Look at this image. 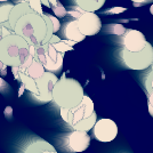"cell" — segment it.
I'll list each match as a JSON object with an SVG mask.
<instances>
[{"mask_svg": "<svg viewBox=\"0 0 153 153\" xmlns=\"http://www.w3.org/2000/svg\"><path fill=\"white\" fill-rule=\"evenodd\" d=\"M14 31L25 39L29 45L38 46L49 44L54 34V26L46 13L41 15L33 12L22 16L17 21Z\"/></svg>", "mask_w": 153, "mask_h": 153, "instance_id": "obj_1", "label": "cell"}, {"mask_svg": "<svg viewBox=\"0 0 153 153\" xmlns=\"http://www.w3.org/2000/svg\"><path fill=\"white\" fill-rule=\"evenodd\" d=\"M85 93L81 83L73 78L62 76L53 90V102L59 108H74L82 102Z\"/></svg>", "mask_w": 153, "mask_h": 153, "instance_id": "obj_2", "label": "cell"}, {"mask_svg": "<svg viewBox=\"0 0 153 153\" xmlns=\"http://www.w3.org/2000/svg\"><path fill=\"white\" fill-rule=\"evenodd\" d=\"M30 55V45L23 37L16 33L0 40V59L7 66H21Z\"/></svg>", "mask_w": 153, "mask_h": 153, "instance_id": "obj_3", "label": "cell"}, {"mask_svg": "<svg viewBox=\"0 0 153 153\" xmlns=\"http://www.w3.org/2000/svg\"><path fill=\"white\" fill-rule=\"evenodd\" d=\"M120 56L123 64L130 70H145L153 63V47L150 42L140 51H129L122 48Z\"/></svg>", "mask_w": 153, "mask_h": 153, "instance_id": "obj_4", "label": "cell"}, {"mask_svg": "<svg viewBox=\"0 0 153 153\" xmlns=\"http://www.w3.org/2000/svg\"><path fill=\"white\" fill-rule=\"evenodd\" d=\"M34 58L44 64L46 71L53 73L61 72L63 68L64 53L58 51L51 44L36 46V54Z\"/></svg>", "mask_w": 153, "mask_h": 153, "instance_id": "obj_5", "label": "cell"}, {"mask_svg": "<svg viewBox=\"0 0 153 153\" xmlns=\"http://www.w3.org/2000/svg\"><path fill=\"white\" fill-rule=\"evenodd\" d=\"M95 112L94 103L90 100V97L85 95L82 102L74 108H59V113L64 121L70 127L76 125V122L81 121L86 118H89L90 115Z\"/></svg>", "mask_w": 153, "mask_h": 153, "instance_id": "obj_6", "label": "cell"}, {"mask_svg": "<svg viewBox=\"0 0 153 153\" xmlns=\"http://www.w3.org/2000/svg\"><path fill=\"white\" fill-rule=\"evenodd\" d=\"M90 144V136L87 131L81 130H73L64 136L63 147L64 152L79 153L86 151Z\"/></svg>", "mask_w": 153, "mask_h": 153, "instance_id": "obj_7", "label": "cell"}, {"mask_svg": "<svg viewBox=\"0 0 153 153\" xmlns=\"http://www.w3.org/2000/svg\"><path fill=\"white\" fill-rule=\"evenodd\" d=\"M38 93L33 97L40 103H47L53 101V90L56 82L58 81V76L49 71H46L42 76L36 79Z\"/></svg>", "mask_w": 153, "mask_h": 153, "instance_id": "obj_8", "label": "cell"}, {"mask_svg": "<svg viewBox=\"0 0 153 153\" xmlns=\"http://www.w3.org/2000/svg\"><path fill=\"white\" fill-rule=\"evenodd\" d=\"M93 133L97 140L102 143L112 142L118 135V126L111 119H100L93 128Z\"/></svg>", "mask_w": 153, "mask_h": 153, "instance_id": "obj_9", "label": "cell"}, {"mask_svg": "<svg viewBox=\"0 0 153 153\" xmlns=\"http://www.w3.org/2000/svg\"><path fill=\"white\" fill-rule=\"evenodd\" d=\"M78 25L82 34L86 37L95 36L102 29V22L95 12H85L78 19Z\"/></svg>", "mask_w": 153, "mask_h": 153, "instance_id": "obj_10", "label": "cell"}, {"mask_svg": "<svg viewBox=\"0 0 153 153\" xmlns=\"http://www.w3.org/2000/svg\"><path fill=\"white\" fill-rule=\"evenodd\" d=\"M121 42L123 48H126L129 51H140L147 44L145 36L140 31L133 30V29L125 32V34L122 36Z\"/></svg>", "mask_w": 153, "mask_h": 153, "instance_id": "obj_11", "label": "cell"}, {"mask_svg": "<svg viewBox=\"0 0 153 153\" xmlns=\"http://www.w3.org/2000/svg\"><path fill=\"white\" fill-rule=\"evenodd\" d=\"M63 37L66 40H72L74 42H80L86 38V36L81 33L79 25H78V19H73L68 23H65L63 26Z\"/></svg>", "mask_w": 153, "mask_h": 153, "instance_id": "obj_12", "label": "cell"}, {"mask_svg": "<svg viewBox=\"0 0 153 153\" xmlns=\"http://www.w3.org/2000/svg\"><path fill=\"white\" fill-rule=\"evenodd\" d=\"M46 151H55V147L42 138H33L23 147L22 153H45Z\"/></svg>", "mask_w": 153, "mask_h": 153, "instance_id": "obj_13", "label": "cell"}, {"mask_svg": "<svg viewBox=\"0 0 153 153\" xmlns=\"http://www.w3.org/2000/svg\"><path fill=\"white\" fill-rule=\"evenodd\" d=\"M34 10L31 8V6L29 5V2L27 1H24V0H22L21 2L19 4H16V5H14L13 9H12V12H10V15H9V23H10V25H12V29H15V25H16V23H17V21H19L22 16H24L25 14H29V13H33Z\"/></svg>", "mask_w": 153, "mask_h": 153, "instance_id": "obj_14", "label": "cell"}, {"mask_svg": "<svg viewBox=\"0 0 153 153\" xmlns=\"http://www.w3.org/2000/svg\"><path fill=\"white\" fill-rule=\"evenodd\" d=\"M76 5L86 12H96L101 9L105 0H76Z\"/></svg>", "mask_w": 153, "mask_h": 153, "instance_id": "obj_15", "label": "cell"}, {"mask_svg": "<svg viewBox=\"0 0 153 153\" xmlns=\"http://www.w3.org/2000/svg\"><path fill=\"white\" fill-rule=\"evenodd\" d=\"M96 121H97V115L94 112L93 114L90 115L89 118H86L81 121L76 122V125L72 126V129L73 130H81V131H89L90 129H93L94 126H95Z\"/></svg>", "mask_w": 153, "mask_h": 153, "instance_id": "obj_16", "label": "cell"}, {"mask_svg": "<svg viewBox=\"0 0 153 153\" xmlns=\"http://www.w3.org/2000/svg\"><path fill=\"white\" fill-rule=\"evenodd\" d=\"M46 72V69L44 66V64L41 62H39L37 58H34V61L32 62V64L26 69L25 73L27 76H30L33 79H38L42 76Z\"/></svg>", "mask_w": 153, "mask_h": 153, "instance_id": "obj_17", "label": "cell"}, {"mask_svg": "<svg viewBox=\"0 0 153 153\" xmlns=\"http://www.w3.org/2000/svg\"><path fill=\"white\" fill-rule=\"evenodd\" d=\"M19 80L22 85L24 86V88L26 90H29L32 95H36L38 93V87H37V81L36 79L31 78L30 76H27L25 72H19Z\"/></svg>", "mask_w": 153, "mask_h": 153, "instance_id": "obj_18", "label": "cell"}, {"mask_svg": "<svg viewBox=\"0 0 153 153\" xmlns=\"http://www.w3.org/2000/svg\"><path fill=\"white\" fill-rule=\"evenodd\" d=\"M14 5L10 2H4L0 4V26L9 22V15L13 9Z\"/></svg>", "mask_w": 153, "mask_h": 153, "instance_id": "obj_19", "label": "cell"}, {"mask_svg": "<svg viewBox=\"0 0 153 153\" xmlns=\"http://www.w3.org/2000/svg\"><path fill=\"white\" fill-rule=\"evenodd\" d=\"M106 31L111 34H115V36H123L127 30L122 24H110L106 26Z\"/></svg>", "mask_w": 153, "mask_h": 153, "instance_id": "obj_20", "label": "cell"}, {"mask_svg": "<svg viewBox=\"0 0 153 153\" xmlns=\"http://www.w3.org/2000/svg\"><path fill=\"white\" fill-rule=\"evenodd\" d=\"M27 2H29V5L31 6V8L36 12V13L38 14H44L42 12V2H41V0H27Z\"/></svg>", "mask_w": 153, "mask_h": 153, "instance_id": "obj_21", "label": "cell"}, {"mask_svg": "<svg viewBox=\"0 0 153 153\" xmlns=\"http://www.w3.org/2000/svg\"><path fill=\"white\" fill-rule=\"evenodd\" d=\"M51 8H53V12L55 14V16H57V17H63V16H65L68 14V10L59 2H58L56 6H53Z\"/></svg>", "mask_w": 153, "mask_h": 153, "instance_id": "obj_22", "label": "cell"}, {"mask_svg": "<svg viewBox=\"0 0 153 153\" xmlns=\"http://www.w3.org/2000/svg\"><path fill=\"white\" fill-rule=\"evenodd\" d=\"M54 47L57 49L58 51H61V53H65V51H72L73 48H72V46L70 45H68L64 40H61L59 42H57V44H54Z\"/></svg>", "mask_w": 153, "mask_h": 153, "instance_id": "obj_23", "label": "cell"}, {"mask_svg": "<svg viewBox=\"0 0 153 153\" xmlns=\"http://www.w3.org/2000/svg\"><path fill=\"white\" fill-rule=\"evenodd\" d=\"M145 88H146L149 94L153 91V69L151 70V72H150L146 76V80H145Z\"/></svg>", "mask_w": 153, "mask_h": 153, "instance_id": "obj_24", "label": "cell"}, {"mask_svg": "<svg viewBox=\"0 0 153 153\" xmlns=\"http://www.w3.org/2000/svg\"><path fill=\"white\" fill-rule=\"evenodd\" d=\"M33 61H34V56H32L31 54H30V55L27 56V58H26L25 61H24V63L22 64L21 66H19V70H21V72H25L26 69H27V68L31 65Z\"/></svg>", "mask_w": 153, "mask_h": 153, "instance_id": "obj_25", "label": "cell"}, {"mask_svg": "<svg viewBox=\"0 0 153 153\" xmlns=\"http://www.w3.org/2000/svg\"><path fill=\"white\" fill-rule=\"evenodd\" d=\"M47 16L51 19V21L53 22V26H54V33H56V32L61 29V23H59V21H58V17L57 16H54V15H51V14H47Z\"/></svg>", "mask_w": 153, "mask_h": 153, "instance_id": "obj_26", "label": "cell"}, {"mask_svg": "<svg viewBox=\"0 0 153 153\" xmlns=\"http://www.w3.org/2000/svg\"><path fill=\"white\" fill-rule=\"evenodd\" d=\"M123 12H126V8H123V7H114V8L108 9V12H105V13H108V14H119V13H123Z\"/></svg>", "mask_w": 153, "mask_h": 153, "instance_id": "obj_27", "label": "cell"}, {"mask_svg": "<svg viewBox=\"0 0 153 153\" xmlns=\"http://www.w3.org/2000/svg\"><path fill=\"white\" fill-rule=\"evenodd\" d=\"M0 32H1L2 38H4V37H7V36H9V34L15 33L13 30H10V29H8V27H1V29H0Z\"/></svg>", "mask_w": 153, "mask_h": 153, "instance_id": "obj_28", "label": "cell"}, {"mask_svg": "<svg viewBox=\"0 0 153 153\" xmlns=\"http://www.w3.org/2000/svg\"><path fill=\"white\" fill-rule=\"evenodd\" d=\"M59 41H61V38L54 33V34H53V37L51 38V40H49V44L54 45V44H57V42H59Z\"/></svg>", "mask_w": 153, "mask_h": 153, "instance_id": "obj_29", "label": "cell"}, {"mask_svg": "<svg viewBox=\"0 0 153 153\" xmlns=\"http://www.w3.org/2000/svg\"><path fill=\"white\" fill-rule=\"evenodd\" d=\"M149 106L153 108V91L149 94Z\"/></svg>", "mask_w": 153, "mask_h": 153, "instance_id": "obj_30", "label": "cell"}, {"mask_svg": "<svg viewBox=\"0 0 153 153\" xmlns=\"http://www.w3.org/2000/svg\"><path fill=\"white\" fill-rule=\"evenodd\" d=\"M7 87V83H6V81L0 76V90H2L4 88H6Z\"/></svg>", "mask_w": 153, "mask_h": 153, "instance_id": "obj_31", "label": "cell"}, {"mask_svg": "<svg viewBox=\"0 0 153 153\" xmlns=\"http://www.w3.org/2000/svg\"><path fill=\"white\" fill-rule=\"evenodd\" d=\"M41 2H42V5H45L46 7H51L49 0H41Z\"/></svg>", "mask_w": 153, "mask_h": 153, "instance_id": "obj_32", "label": "cell"}, {"mask_svg": "<svg viewBox=\"0 0 153 153\" xmlns=\"http://www.w3.org/2000/svg\"><path fill=\"white\" fill-rule=\"evenodd\" d=\"M49 2H51V7L53 6H56L58 4V1L57 0H49Z\"/></svg>", "mask_w": 153, "mask_h": 153, "instance_id": "obj_33", "label": "cell"}, {"mask_svg": "<svg viewBox=\"0 0 153 153\" xmlns=\"http://www.w3.org/2000/svg\"><path fill=\"white\" fill-rule=\"evenodd\" d=\"M134 4H143V2H145L146 0H131Z\"/></svg>", "mask_w": 153, "mask_h": 153, "instance_id": "obj_34", "label": "cell"}, {"mask_svg": "<svg viewBox=\"0 0 153 153\" xmlns=\"http://www.w3.org/2000/svg\"><path fill=\"white\" fill-rule=\"evenodd\" d=\"M5 66H7V65H6V64H4V62H2L1 59H0V71L2 70V69H4Z\"/></svg>", "mask_w": 153, "mask_h": 153, "instance_id": "obj_35", "label": "cell"}, {"mask_svg": "<svg viewBox=\"0 0 153 153\" xmlns=\"http://www.w3.org/2000/svg\"><path fill=\"white\" fill-rule=\"evenodd\" d=\"M6 68H7V66H5V68H4V69H2V70L0 71V72H1V74H2V76H6Z\"/></svg>", "mask_w": 153, "mask_h": 153, "instance_id": "obj_36", "label": "cell"}, {"mask_svg": "<svg viewBox=\"0 0 153 153\" xmlns=\"http://www.w3.org/2000/svg\"><path fill=\"white\" fill-rule=\"evenodd\" d=\"M149 112H150V114L153 117V108H150V106H149Z\"/></svg>", "mask_w": 153, "mask_h": 153, "instance_id": "obj_37", "label": "cell"}, {"mask_svg": "<svg viewBox=\"0 0 153 153\" xmlns=\"http://www.w3.org/2000/svg\"><path fill=\"white\" fill-rule=\"evenodd\" d=\"M150 13H151L153 15V4L151 5V7H150Z\"/></svg>", "mask_w": 153, "mask_h": 153, "instance_id": "obj_38", "label": "cell"}, {"mask_svg": "<svg viewBox=\"0 0 153 153\" xmlns=\"http://www.w3.org/2000/svg\"><path fill=\"white\" fill-rule=\"evenodd\" d=\"M45 153H58V152L56 151V150H55V151H46Z\"/></svg>", "mask_w": 153, "mask_h": 153, "instance_id": "obj_39", "label": "cell"}, {"mask_svg": "<svg viewBox=\"0 0 153 153\" xmlns=\"http://www.w3.org/2000/svg\"><path fill=\"white\" fill-rule=\"evenodd\" d=\"M1 39H2V36H1V32H0V40H1Z\"/></svg>", "mask_w": 153, "mask_h": 153, "instance_id": "obj_40", "label": "cell"}, {"mask_svg": "<svg viewBox=\"0 0 153 153\" xmlns=\"http://www.w3.org/2000/svg\"><path fill=\"white\" fill-rule=\"evenodd\" d=\"M0 1H1V2H4V1H6V0H0Z\"/></svg>", "mask_w": 153, "mask_h": 153, "instance_id": "obj_41", "label": "cell"}, {"mask_svg": "<svg viewBox=\"0 0 153 153\" xmlns=\"http://www.w3.org/2000/svg\"><path fill=\"white\" fill-rule=\"evenodd\" d=\"M151 66H152V69H153V63H152V65H151Z\"/></svg>", "mask_w": 153, "mask_h": 153, "instance_id": "obj_42", "label": "cell"}, {"mask_svg": "<svg viewBox=\"0 0 153 153\" xmlns=\"http://www.w3.org/2000/svg\"><path fill=\"white\" fill-rule=\"evenodd\" d=\"M24 1H27V0H24Z\"/></svg>", "mask_w": 153, "mask_h": 153, "instance_id": "obj_43", "label": "cell"}]
</instances>
